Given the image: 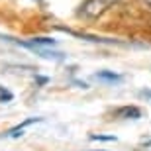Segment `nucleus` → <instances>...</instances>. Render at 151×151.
<instances>
[{
	"label": "nucleus",
	"instance_id": "nucleus-1",
	"mask_svg": "<svg viewBox=\"0 0 151 151\" xmlns=\"http://www.w3.org/2000/svg\"><path fill=\"white\" fill-rule=\"evenodd\" d=\"M118 0H86L81 8V16L84 18H98L104 12H108Z\"/></svg>",
	"mask_w": 151,
	"mask_h": 151
},
{
	"label": "nucleus",
	"instance_id": "nucleus-2",
	"mask_svg": "<svg viewBox=\"0 0 151 151\" xmlns=\"http://www.w3.org/2000/svg\"><path fill=\"white\" fill-rule=\"evenodd\" d=\"M37 122H41V118H28V120H24L20 126L12 128L6 135H8V137H16V135H22V129H24V128H28V126H32V124H37Z\"/></svg>",
	"mask_w": 151,
	"mask_h": 151
},
{
	"label": "nucleus",
	"instance_id": "nucleus-3",
	"mask_svg": "<svg viewBox=\"0 0 151 151\" xmlns=\"http://www.w3.org/2000/svg\"><path fill=\"white\" fill-rule=\"evenodd\" d=\"M116 114L120 118H139L141 116V110L139 108H135V106H124V108H120V110H116Z\"/></svg>",
	"mask_w": 151,
	"mask_h": 151
},
{
	"label": "nucleus",
	"instance_id": "nucleus-4",
	"mask_svg": "<svg viewBox=\"0 0 151 151\" xmlns=\"http://www.w3.org/2000/svg\"><path fill=\"white\" fill-rule=\"evenodd\" d=\"M29 45H55V39H49V37H35L32 39Z\"/></svg>",
	"mask_w": 151,
	"mask_h": 151
},
{
	"label": "nucleus",
	"instance_id": "nucleus-5",
	"mask_svg": "<svg viewBox=\"0 0 151 151\" xmlns=\"http://www.w3.org/2000/svg\"><path fill=\"white\" fill-rule=\"evenodd\" d=\"M90 139H94V141H116V137H114V135H98V134H92V135H90Z\"/></svg>",
	"mask_w": 151,
	"mask_h": 151
},
{
	"label": "nucleus",
	"instance_id": "nucleus-6",
	"mask_svg": "<svg viewBox=\"0 0 151 151\" xmlns=\"http://www.w3.org/2000/svg\"><path fill=\"white\" fill-rule=\"evenodd\" d=\"M100 78H108V81H120V75H112V73H98Z\"/></svg>",
	"mask_w": 151,
	"mask_h": 151
},
{
	"label": "nucleus",
	"instance_id": "nucleus-7",
	"mask_svg": "<svg viewBox=\"0 0 151 151\" xmlns=\"http://www.w3.org/2000/svg\"><path fill=\"white\" fill-rule=\"evenodd\" d=\"M139 4H141V8H143V10L151 12V0H139Z\"/></svg>",
	"mask_w": 151,
	"mask_h": 151
}]
</instances>
